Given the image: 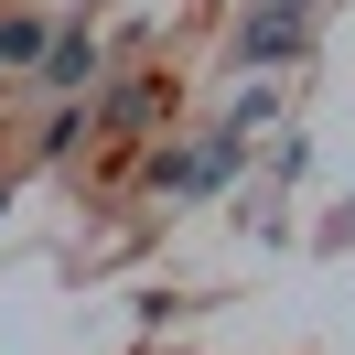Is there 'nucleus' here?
<instances>
[{
  "instance_id": "20e7f679",
  "label": "nucleus",
  "mask_w": 355,
  "mask_h": 355,
  "mask_svg": "<svg viewBox=\"0 0 355 355\" xmlns=\"http://www.w3.org/2000/svg\"><path fill=\"white\" fill-rule=\"evenodd\" d=\"M259 11H269V22H302V0H259Z\"/></svg>"
},
{
  "instance_id": "f03ea898",
  "label": "nucleus",
  "mask_w": 355,
  "mask_h": 355,
  "mask_svg": "<svg viewBox=\"0 0 355 355\" xmlns=\"http://www.w3.org/2000/svg\"><path fill=\"white\" fill-rule=\"evenodd\" d=\"M44 76H54V87H87V76H97V44H87V22H54V44H44Z\"/></svg>"
},
{
  "instance_id": "f257e3e1",
  "label": "nucleus",
  "mask_w": 355,
  "mask_h": 355,
  "mask_svg": "<svg viewBox=\"0 0 355 355\" xmlns=\"http://www.w3.org/2000/svg\"><path fill=\"white\" fill-rule=\"evenodd\" d=\"M302 44H312V22H269V11H248V33H237V54H248V65H291Z\"/></svg>"
},
{
  "instance_id": "7ed1b4c3",
  "label": "nucleus",
  "mask_w": 355,
  "mask_h": 355,
  "mask_svg": "<svg viewBox=\"0 0 355 355\" xmlns=\"http://www.w3.org/2000/svg\"><path fill=\"white\" fill-rule=\"evenodd\" d=\"M108 119H119V130H151V119H162V87H151V76H130V87L108 97Z\"/></svg>"
}]
</instances>
